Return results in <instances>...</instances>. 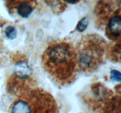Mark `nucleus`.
Instances as JSON below:
<instances>
[{
  "instance_id": "obj_1",
  "label": "nucleus",
  "mask_w": 121,
  "mask_h": 113,
  "mask_svg": "<svg viewBox=\"0 0 121 113\" xmlns=\"http://www.w3.org/2000/svg\"><path fill=\"white\" fill-rule=\"evenodd\" d=\"M41 64L51 80L59 87L71 84L77 77L75 48L69 41L61 40L50 44L42 55Z\"/></svg>"
},
{
  "instance_id": "obj_2",
  "label": "nucleus",
  "mask_w": 121,
  "mask_h": 113,
  "mask_svg": "<svg viewBox=\"0 0 121 113\" xmlns=\"http://www.w3.org/2000/svg\"><path fill=\"white\" fill-rule=\"evenodd\" d=\"M106 47V41L98 34L83 36L74 48L78 71L90 74L98 70L105 62Z\"/></svg>"
},
{
  "instance_id": "obj_3",
  "label": "nucleus",
  "mask_w": 121,
  "mask_h": 113,
  "mask_svg": "<svg viewBox=\"0 0 121 113\" xmlns=\"http://www.w3.org/2000/svg\"><path fill=\"white\" fill-rule=\"evenodd\" d=\"M9 113H58L53 95L43 88L35 87L22 91L9 108Z\"/></svg>"
},
{
  "instance_id": "obj_4",
  "label": "nucleus",
  "mask_w": 121,
  "mask_h": 113,
  "mask_svg": "<svg viewBox=\"0 0 121 113\" xmlns=\"http://www.w3.org/2000/svg\"><path fill=\"white\" fill-rule=\"evenodd\" d=\"M5 3L10 14L16 13L24 18H28L36 6V2L34 1H6Z\"/></svg>"
},
{
  "instance_id": "obj_5",
  "label": "nucleus",
  "mask_w": 121,
  "mask_h": 113,
  "mask_svg": "<svg viewBox=\"0 0 121 113\" xmlns=\"http://www.w3.org/2000/svg\"><path fill=\"white\" fill-rule=\"evenodd\" d=\"M121 20V8H119L107 20L105 24L106 36L113 41H117L120 39Z\"/></svg>"
},
{
  "instance_id": "obj_6",
  "label": "nucleus",
  "mask_w": 121,
  "mask_h": 113,
  "mask_svg": "<svg viewBox=\"0 0 121 113\" xmlns=\"http://www.w3.org/2000/svg\"><path fill=\"white\" fill-rule=\"evenodd\" d=\"M88 20L86 17H84L78 22V25H77L76 29L78 31L83 32L86 29V28L88 26Z\"/></svg>"
},
{
  "instance_id": "obj_7",
  "label": "nucleus",
  "mask_w": 121,
  "mask_h": 113,
  "mask_svg": "<svg viewBox=\"0 0 121 113\" xmlns=\"http://www.w3.org/2000/svg\"><path fill=\"white\" fill-rule=\"evenodd\" d=\"M5 33L7 37L11 40L15 38L17 36L16 30H15V28L12 26H9L7 27L5 31Z\"/></svg>"
},
{
  "instance_id": "obj_8",
  "label": "nucleus",
  "mask_w": 121,
  "mask_h": 113,
  "mask_svg": "<svg viewBox=\"0 0 121 113\" xmlns=\"http://www.w3.org/2000/svg\"><path fill=\"white\" fill-rule=\"evenodd\" d=\"M111 75H112V78H113L115 81H120L121 74L119 71L116 70H112V71H111Z\"/></svg>"
}]
</instances>
